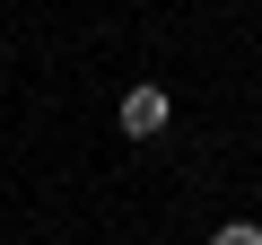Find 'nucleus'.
I'll return each mask as SVG.
<instances>
[{"mask_svg":"<svg viewBox=\"0 0 262 245\" xmlns=\"http://www.w3.org/2000/svg\"><path fill=\"white\" fill-rule=\"evenodd\" d=\"M175 122V96L158 88V79H140V88H122V140H158Z\"/></svg>","mask_w":262,"mask_h":245,"instance_id":"f257e3e1","label":"nucleus"},{"mask_svg":"<svg viewBox=\"0 0 262 245\" xmlns=\"http://www.w3.org/2000/svg\"><path fill=\"white\" fill-rule=\"evenodd\" d=\"M210 245H262V219H227V228H210Z\"/></svg>","mask_w":262,"mask_h":245,"instance_id":"f03ea898","label":"nucleus"}]
</instances>
